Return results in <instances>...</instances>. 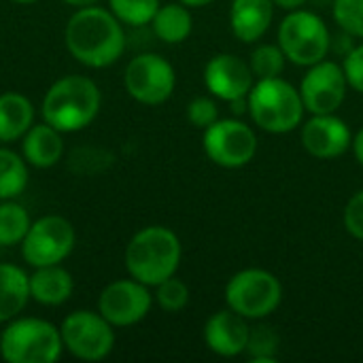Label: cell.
<instances>
[{"mask_svg": "<svg viewBox=\"0 0 363 363\" xmlns=\"http://www.w3.org/2000/svg\"><path fill=\"white\" fill-rule=\"evenodd\" d=\"M255 83L249 62L234 53H217L204 66V85L206 89L225 102L236 98H247Z\"/></svg>", "mask_w": 363, "mask_h": 363, "instance_id": "cell-14", "label": "cell"}, {"mask_svg": "<svg viewBox=\"0 0 363 363\" xmlns=\"http://www.w3.org/2000/svg\"><path fill=\"white\" fill-rule=\"evenodd\" d=\"M151 28L155 36L166 45H179L189 38L194 30V17L189 13V6L177 0L170 4H160L157 13L151 19Z\"/></svg>", "mask_w": 363, "mask_h": 363, "instance_id": "cell-22", "label": "cell"}, {"mask_svg": "<svg viewBox=\"0 0 363 363\" xmlns=\"http://www.w3.org/2000/svg\"><path fill=\"white\" fill-rule=\"evenodd\" d=\"M123 85L136 102L157 106L172 96L177 87V72L166 57L157 53H140L128 62Z\"/></svg>", "mask_w": 363, "mask_h": 363, "instance_id": "cell-11", "label": "cell"}, {"mask_svg": "<svg viewBox=\"0 0 363 363\" xmlns=\"http://www.w3.org/2000/svg\"><path fill=\"white\" fill-rule=\"evenodd\" d=\"M155 302L164 313H181L189 304V287L174 274L155 285Z\"/></svg>", "mask_w": 363, "mask_h": 363, "instance_id": "cell-27", "label": "cell"}, {"mask_svg": "<svg viewBox=\"0 0 363 363\" xmlns=\"http://www.w3.org/2000/svg\"><path fill=\"white\" fill-rule=\"evenodd\" d=\"M64 351L83 362H100L115 349V328L94 311H74L60 325Z\"/></svg>", "mask_w": 363, "mask_h": 363, "instance_id": "cell-8", "label": "cell"}, {"mask_svg": "<svg viewBox=\"0 0 363 363\" xmlns=\"http://www.w3.org/2000/svg\"><path fill=\"white\" fill-rule=\"evenodd\" d=\"M66 4H70V6H77V9H81V6H94V4H98L100 0H64Z\"/></svg>", "mask_w": 363, "mask_h": 363, "instance_id": "cell-36", "label": "cell"}, {"mask_svg": "<svg viewBox=\"0 0 363 363\" xmlns=\"http://www.w3.org/2000/svg\"><path fill=\"white\" fill-rule=\"evenodd\" d=\"M274 6H281L285 11H296V9H302L308 0H272Z\"/></svg>", "mask_w": 363, "mask_h": 363, "instance_id": "cell-33", "label": "cell"}, {"mask_svg": "<svg viewBox=\"0 0 363 363\" xmlns=\"http://www.w3.org/2000/svg\"><path fill=\"white\" fill-rule=\"evenodd\" d=\"M251 328L247 319L234 313L232 308L219 311L204 323V342L208 351L219 357H238L247 353Z\"/></svg>", "mask_w": 363, "mask_h": 363, "instance_id": "cell-16", "label": "cell"}, {"mask_svg": "<svg viewBox=\"0 0 363 363\" xmlns=\"http://www.w3.org/2000/svg\"><path fill=\"white\" fill-rule=\"evenodd\" d=\"M279 336L272 332V328H255L251 330L247 353L251 363H274L279 355Z\"/></svg>", "mask_w": 363, "mask_h": 363, "instance_id": "cell-28", "label": "cell"}, {"mask_svg": "<svg viewBox=\"0 0 363 363\" xmlns=\"http://www.w3.org/2000/svg\"><path fill=\"white\" fill-rule=\"evenodd\" d=\"M272 19H274L272 0H232L230 28L232 34L247 45L257 43L268 32Z\"/></svg>", "mask_w": 363, "mask_h": 363, "instance_id": "cell-17", "label": "cell"}, {"mask_svg": "<svg viewBox=\"0 0 363 363\" xmlns=\"http://www.w3.org/2000/svg\"><path fill=\"white\" fill-rule=\"evenodd\" d=\"M230 104H232L234 115H245V113H249V100H247V98H236V100H232Z\"/></svg>", "mask_w": 363, "mask_h": 363, "instance_id": "cell-35", "label": "cell"}, {"mask_svg": "<svg viewBox=\"0 0 363 363\" xmlns=\"http://www.w3.org/2000/svg\"><path fill=\"white\" fill-rule=\"evenodd\" d=\"M336 23L355 38H363V0H334Z\"/></svg>", "mask_w": 363, "mask_h": 363, "instance_id": "cell-29", "label": "cell"}, {"mask_svg": "<svg viewBox=\"0 0 363 363\" xmlns=\"http://www.w3.org/2000/svg\"><path fill=\"white\" fill-rule=\"evenodd\" d=\"M153 306L149 287L136 279H119L108 283L98 298V313L113 328H130L140 323Z\"/></svg>", "mask_w": 363, "mask_h": 363, "instance_id": "cell-12", "label": "cell"}, {"mask_svg": "<svg viewBox=\"0 0 363 363\" xmlns=\"http://www.w3.org/2000/svg\"><path fill=\"white\" fill-rule=\"evenodd\" d=\"M21 155L32 168H53L64 155L62 132L47 121L34 123L21 138Z\"/></svg>", "mask_w": 363, "mask_h": 363, "instance_id": "cell-18", "label": "cell"}, {"mask_svg": "<svg viewBox=\"0 0 363 363\" xmlns=\"http://www.w3.org/2000/svg\"><path fill=\"white\" fill-rule=\"evenodd\" d=\"M30 213L15 200H0V247L21 245L30 230Z\"/></svg>", "mask_w": 363, "mask_h": 363, "instance_id": "cell-24", "label": "cell"}, {"mask_svg": "<svg viewBox=\"0 0 363 363\" xmlns=\"http://www.w3.org/2000/svg\"><path fill=\"white\" fill-rule=\"evenodd\" d=\"M30 300V274L15 264H0V323L19 317Z\"/></svg>", "mask_w": 363, "mask_h": 363, "instance_id": "cell-20", "label": "cell"}, {"mask_svg": "<svg viewBox=\"0 0 363 363\" xmlns=\"http://www.w3.org/2000/svg\"><path fill=\"white\" fill-rule=\"evenodd\" d=\"M183 247L179 236L166 225H149L138 230L125 247L128 274L147 287L177 274L181 266Z\"/></svg>", "mask_w": 363, "mask_h": 363, "instance_id": "cell-3", "label": "cell"}, {"mask_svg": "<svg viewBox=\"0 0 363 363\" xmlns=\"http://www.w3.org/2000/svg\"><path fill=\"white\" fill-rule=\"evenodd\" d=\"M206 157L221 168H242L257 153V134L240 119H217L204 130Z\"/></svg>", "mask_w": 363, "mask_h": 363, "instance_id": "cell-10", "label": "cell"}, {"mask_svg": "<svg viewBox=\"0 0 363 363\" xmlns=\"http://www.w3.org/2000/svg\"><path fill=\"white\" fill-rule=\"evenodd\" d=\"M342 68H345L349 87H353L355 91L363 94V45L349 51V55L345 57Z\"/></svg>", "mask_w": 363, "mask_h": 363, "instance_id": "cell-32", "label": "cell"}, {"mask_svg": "<svg viewBox=\"0 0 363 363\" xmlns=\"http://www.w3.org/2000/svg\"><path fill=\"white\" fill-rule=\"evenodd\" d=\"M100 106V87L89 77L66 74L57 79L43 96L40 115L43 121L62 134H72L85 130L98 117Z\"/></svg>", "mask_w": 363, "mask_h": 363, "instance_id": "cell-2", "label": "cell"}, {"mask_svg": "<svg viewBox=\"0 0 363 363\" xmlns=\"http://www.w3.org/2000/svg\"><path fill=\"white\" fill-rule=\"evenodd\" d=\"M187 119H189L191 125H196L200 130H206L208 125H213L219 119L217 102L213 98H206V96L194 98L187 104Z\"/></svg>", "mask_w": 363, "mask_h": 363, "instance_id": "cell-30", "label": "cell"}, {"mask_svg": "<svg viewBox=\"0 0 363 363\" xmlns=\"http://www.w3.org/2000/svg\"><path fill=\"white\" fill-rule=\"evenodd\" d=\"M62 353L60 328L38 317H15L0 334V357L9 363H55Z\"/></svg>", "mask_w": 363, "mask_h": 363, "instance_id": "cell-5", "label": "cell"}, {"mask_svg": "<svg viewBox=\"0 0 363 363\" xmlns=\"http://www.w3.org/2000/svg\"><path fill=\"white\" fill-rule=\"evenodd\" d=\"M345 228L347 232L357 238L363 240V189H359L349 202H347V208H345Z\"/></svg>", "mask_w": 363, "mask_h": 363, "instance_id": "cell-31", "label": "cell"}, {"mask_svg": "<svg viewBox=\"0 0 363 363\" xmlns=\"http://www.w3.org/2000/svg\"><path fill=\"white\" fill-rule=\"evenodd\" d=\"M283 300L281 281L262 268H247L236 272L225 285L228 308L245 319L270 317Z\"/></svg>", "mask_w": 363, "mask_h": 363, "instance_id": "cell-7", "label": "cell"}, {"mask_svg": "<svg viewBox=\"0 0 363 363\" xmlns=\"http://www.w3.org/2000/svg\"><path fill=\"white\" fill-rule=\"evenodd\" d=\"M285 62H287V57L279 45H259L253 49V53L249 57V66H251L255 79L281 77V72L285 70Z\"/></svg>", "mask_w": 363, "mask_h": 363, "instance_id": "cell-25", "label": "cell"}, {"mask_svg": "<svg viewBox=\"0 0 363 363\" xmlns=\"http://www.w3.org/2000/svg\"><path fill=\"white\" fill-rule=\"evenodd\" d=\"M302 145L317 160H336L353 147V134L336 113L313 115L302 125Z\"/></svg>", "mask_w": 363, "mask_h": 363, "instance_id": "cell-15", "label": "cell"}, {"mask_svg": "<svg viewBox=\"0 0 363 363\" xmlns=\"http://www.w3.org/2000/svg\"><path fill=\"white\" fill-rule=\"evenodd\" d=\"M179 2H183L185 6H194V9H198V6H206V4H211L213 0H179Z\"/></svg>", "mask_w": 363, "mask_h": 363, "instance_id": "cell-37", "label": "cell"}, {"mask_svg": "<svg viewBox=\"0 0 363 363\" xmlns=\"http://www.w3.org/2000/svg\"><path fill=\"white\" fill-rule=\"evenodd\" d=\"M330 30L325 21L306 9L289 11L279 28V47L285 57L298 66H313L328 57L330 53Z\"/></svg>", "mask_w": 363, "mask_h": 363, "instance_id": "cell-6", "label": "cell"}, {"mask_svg": "<svg viewBox=\"0 0 363 363\" xmlns=\"http://www.w3.org/2000/svg\"><path fill=\"white\" fill-rule=\"evenodd\" d=\"M66 49L87 68L113 66L125 51V32L111 9L81 6L72 13L64 30Z\"/></svg>", "mask_w": 363, "mask_h": 363, "instance_id": "cell-1", "label": "cell"}, {"mask_svg": "<svg viewBox=\"0 0 363 363\" xmlns=\"http://www.w3.org/2000/svg\"><path fill=\"white\" fill-rule=\"evenodd\" d=\"M34 104L19 91L0 94V143H13L34 125Z\"/></svg>", "mask_w": 363, "mask_h": 363, "instance_id": "cell-21", "label": "cell"}, {"mask_svg": "<svg viewBox=\"0 0 363 363\" xmlns=\"http://www.w3.org/2000/svg\"><path fill=\"white\" fill-rule=\"evenodd\" d=\"M30 181V164L23 155L0 147V200L19 198Z\"/></svg>", "mask_w": 363, "mask_h": 363, "instance_id": "cell-23", "label": "cell"}, {"mask_svg": "<svg viewBox=\"0 0 363 363\" xmlns=\"http://www.w3.org/2000/svg\"><path fill=\"white\" fill-rule=\"evenodd\" d=\"M11 2H19V4H30V2H36V0H11Z\"/></svg>", "mask_w": 363, "mask_h": 363, "instance_id": "cell-38", "label": "cell"}, {"mask_svg": "<svg viewBox=\"0 0 363 363\" xmlns=\"http://www.w3.org/2000/svg\"><path fill=\"white\" fill-rule=\"evenodd\" d=\"M353 153H355L357 162L363 166V128L353 136Z\"/></svg>", "mask_w": 363, "mask_h": 363, "instance_id": "cell-34", "label": "cell"}, {"mask_svg": "<svg viewBox=\"0 0 363 363\" xmlns=\"http://www.w3.org/2000/svg\"><path fill=\"white\" fill-rule=\"evenodd\" d=\"M247 100L253 123L268 134L294 132L302 123L306 111L300 89H296L283 77L257 79Z\"/></svg>", "mask_w": 363, "mask_h": 363, "instance_id": "cell-4", "label": "cell"}, {"mask_svg": "<svg viewBox=\"0 0 363 363\" xmlns=\"http://www.w3.org/2000/svg\"><path fill=\"white\" fill-rule=\"evenodd\" d=\"M74 228L62 215H45L32 221L26 238L21 240V257L28 266H53L62 264L74 249Z\"/></svg>", "mask_w": 363, "mask_h": 363, "instance_id": "cell-9", "label": "cell"}, {"mask_svg": "<svg viewBox=\"0 0 363 363\" xmlns=\"http://www.w3.org/2000/svg\"><path fill=\"white\" fill-rule=\"evenodd\" d=\"M347 74L345 68L336 62L323 60L319 64L308 66L306 74L300 83V96L304 108L311 115H330L336 113L347 100Z\"/></svg>", "mask_w": 363, "mask_h": 363, "instance_id": "cell-13", "label": "cell"}, {"mask_svg": "<svg viewBox=\"0 0 363 363\" xmlns=\"http://www.w3.org/2000/svg\"><path fill=\"white\" fill-rule=\"evenodd\" d=\"M113 15L128 26H147L160 9V0H108Z\"/></svg>", "mask_w": 363, "mask_h": 363, "instance_id": "cell-26", "label": "cell"}, {"mask_svg": "<svg viewBox=\"0 0 363 363\" xmlns=\"http://www.w3.org/2000/svg\"><path fill=\"white\" fill-rule=\"evenodd\" d=\"M72 291V274L62 264L40 266L30 274V298L43 306H60L70 300Z\"/></svg>", "mask_w": 363, "mask_h": 363, "instance_id": "cell-19", "label": "cell"}]
</instances>
